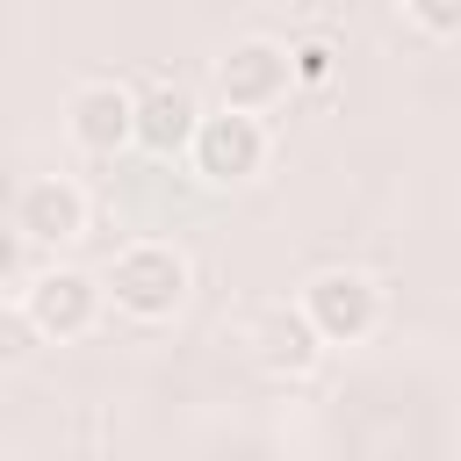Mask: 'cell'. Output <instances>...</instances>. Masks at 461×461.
I'll return each instance as SVG.
<instances>
[{"instance_id": "6da1fadb", "label": "cell", "mask_w": 461, "mask_h": 461, "mask_svg": "<svg viewBox=\"0 0 461 461\" xmlns=\"http://www.w3.org/2000/svg\"><path fill=\"white\" fill-rule=\"evenodd\" d=\"M187 288H194V267H187V252L166 245V238H137V245H122L115 267L101 274V303H115V310L137 317V324H166V317H180V310H187Z\"/></svg>"}, {"instance_id": "7a4b0ae2", "label": "cell", "mask_w": 461, "mask_h": 461, "mask_svg": "<svg viewBox=\"0 0 461 461\" xmlns=\"http://www.w3.org/2000/svg\"><path fill=\"white\" fill-rule=\"evenodd\" d=\"M382 281L367 267H317L295 288V317L310 324L317 346H367L382 331Z\"/></svg>"}, {"instance_id": "3957f363", "label": "cell", "mask_w": 461, "mask_h": 461, "mask_svg": "<svg viewBox=\"0 0 461 461\" xmlns=\"http://www.w3.org/2000/svg\"><path fill=\"white\" fill-rule=\"evenodd\" d=\"M22 317H29V331L43 339V346H72V339H86L94 324H101V274H86V267H72V259H50V267H36L29 274V288H22V303H14Z\"/></svg>"}, {"instance_id": "277c9868", "label": "cell", "mask_w": 461, "mask_h": 461, "mask_svg": "<svg viewBox=\"0 0 461 461\" xmlns=\"http://www.w3.org/2000/svg\"><path fill=\"white\" fill-rule=\"evenodd\" d=\"M267 151H274L267 122H259V115H238V108H209V115L194 122V137H187V158H194V173H202L209 187H245V180H259V173H267Z\"/></svg>"}, {"instance_id": "5b68a950", "label": "cell", "mask_w": 461, "mask_h": 461, "mask_svg": "<svg viewBox=\"0 0 461 461\" xmlns=\"http://www.w3.org/2000/svg\"><path fill=\"white\" fill-rule=\"evenodd\" d=\"M288 43L274 36H238L223 58H216V108H238V115H267L288 101Z\"/></svg>"}, {"instance_id": "8992f818", "label": "cell", "mask_w": 461, "mask_h": 461, "mask_svg": "<svg viewBox=\"0 0 461 461\" xmlns=\"http://www.w3.org/2000/svg\"><path fill=\"white\" fill-rule=\"evenodd\" d=\"M130 122H137V86H122V79H79L65 94V137L86 158L130 151Z\"/></svg>"}, {"instance_id": "52a82bcc", "label": "cell", "mask_w": 461, "mask_h": 461, "mask_svg": "<svg viewBox=\"0 0 461 461\" xmlns=\"http://www.w3.org/2000/svg\"><path fill=\"white\" fill-rule=\"evenodd\" d=\"M86 216H94V202H86V187L72 173H36L14 194V230L29 245H50V252L72 245V238H86Z\"/></svg>"}, {"instance_id": "ba28073f", "label": "cell", "mask_w": 461, "mask_h": 461, "mask_svg": "<svg viewBox=\"0 0 461 461\" xmlns=\"http://www.w3.org/2000/svg\"><path fill=\"white\" fill-rule=\"evenodd\" d=\"M194 122H202V101H194L187 86L158 79V86H144V94H137V122H130V144H144V151L173 158V151H187Z\"/></svg>"}, {"instance_id": "9c48e42d", "label": "cell", "mask_w": 461, "mask_h": 461, "mask_svg": "<svg viewBox=\"0 0 461 461\" xmlns=\"http://www.w3.org/2000/svg\"><path fill=\"white\" fill-rule=\"evenodd\" d=\"M317 339H310V324L295 317V310H267L259 317V367L267 375H310L317 367Z\"/></svg>"}, {"instance_id": "30bf717a", "label": "cell", "mask_w": 461, "mask_h": 461, "mask_svg": "<svg viewBox=\"0 0 461 461\" xmlns=\"http://www.w3.org/2000/svg\"><path fill=\"white\" fill-rule=\"evenodd\" d=\"M403 22L432 43H454L461 36V0H403Z\"/></svg>"}, {"instance_id": "8fae6325", "label": "cell", "mask_w": 461, "mask_h": 461, "mask_svg": "<svg viewBox=\"0 0 461 461\" xmlns=\"http://www.w3.org/2000/svg\"><path fill=\"white\" fill-rule=\"evenodd\" d=\"M331 58H339V50H331L324 36H310V43H288V79H295V86H303V79L317 86V79H331Z\"/></svg>"}, {"instance_id": "7c38bea8", "label": "cell", "mask_w": 461, "mask_h": 461, "mask_svg": "<svg viewBox=\"0 0 461 461\" xmlns=\"http://www.w3.org/2000/svg\"><path fill=\"white\" fill-rule=\"evenodd\" d=\"M36 346H43V339L29 331V317H22V310H0V367H22Z\"/></svg>"}, {"instance_id": "4fadbf2b", "label": "cell", "mask_w": 461, "mask_h": 461, "mask_svg": "<svg viewBox=\"0 0 461 461\" xmlns=\"http://www.w3.org/2000/svg\"><path fill=\"white\" fill-rule=\"evenodd\" d=\"M0 461H7V454H0Z\"/></svg>"}]
</instances>
